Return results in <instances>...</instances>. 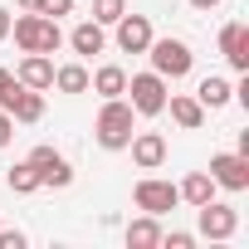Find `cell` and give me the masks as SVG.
Listing matches in <instances>:
<instances>
[{
  "label": "cell",
  "mask_w": 249,
  "mask_h": 249,
  "mask_svg": "<svg viewBox=\"0 0 249 249\" xmlns=\"http://www.w3.org/2000/svg\"><path fill=\"white\" fill-rule=\"evenodd\" d=\"M132 132H137V112H132V103H127V98H103L98 122H93L98 147H103V152H127Z\"/></svg>",
  "instance_id": "1"
},
{
  "label": "cell",
  "mask_w": 249,
  "mask_h": 249,
  "mask_svg": "<svg viewBox=\"0 0 249 249\" xmlns=\"http://www.w3.org/2000/svg\"><path fill=\"white\" fill-rule=\"evenodd\" d=\"M10 35H15V44H20L25 54H54V49L64 44L59 20H49V15H39V10L15 15V20H10Z\"/></svg>",
  "instance_id": "2"
},
{
  "label": "cell",
  "mask_w": 249,
  "mask_h": 249,
  "mask_svg": "<svg viewBox=\"0 0 249 249\" xmlns=\"http://www.w3.org/2000/svg\"><path fill=\"white\" fill-rule=\"evenodd\" d=\"M166 93H171V88H166V78H161V73H152V69H147V73H132V78H127V88H122V98L132 103V112H137V117H157V112H166Z\"/></svg>",
  "instance_id": "3"
},
{
  "label": "cell",
  "mask_w": 249,
  "mask_h": 249,
  "mask_svg": "<svg viewBox=\"0 0 249 249\" xmlns=\"http://www.w3.org/2000/svg\"><path fill=\"white\" fill-rule=\"evenodd\" d=\"M147 59H152V73H161L166 83H171V78H186V73L196 69L191 44H186V39H171V35H166V39H152V44H147Z\"/></svg>",
  "instance_id": "4"
},
{
  "label": "cell",
  "mask_w": 249,
  "mask_h": 249,
  "mask_svg": "<svg viewBox=\"0 0 249 249\" xmlns=\"http://www.w3.org/2000/svg\"><path fill=\"white\" fill-rule=\"evenodd\" d=\"M132 205H137L142 215H166V210L181 205V191H176L171 181H161V176H142V181L132 186Z\"/></svg>",
  "instance_id": "5"
},
{
  "label": "cell",
  "mask_w": 249,
  "mask_h": 249,
  "mask_svg": "<svg viewBox=\"0 0 249 249\" xmlns=\"http://www.w3.org/2000/svg\"><path fill=\"white\" fill-rule=\"evenodd\" d=\"M196 230H200L205 239H234L239 210L225 205V200H205V205H196Z\"/></svg>",
  "instance_id": "6"
},
{
  "label": "cell",
  "mask_w": 249,
  "mask_h": 249,
  "mask_svg": "<svg viewBox=\"0 0 249 249\" xmlns=\"http://www.w3.org/2000/svg\"><path fill=\"white\" fill-rule=\"evenodd\" d=\"M25 161L35 166L39 186H54V191H69V186H73V166H69V157H59L54 147H35Z\"/></svg>",
  "instance_id": "7"
},
{
  "label": "cell",
  "mask_w": 249,
  "mask_h": 249,
  "mask_svg": "<svg viewBox=\"0 0 249 249\" xmlns=\"http://www.w3.org/2000/svg\"><path fill=\"white\" fill-rule=\"evenodd\" d=\"M210 181L220 191H249V157L244 152H215L210 157Z\"/></svg>",
  "instance_id": "8"
},
{
  "label": "cell",
  "mask_w": 249,
  "mask_h": 249,
  "mask_svg": "<svg viewBox=\"0 0 249 249\" xmlns=\"http://www.w3.org/2000/svg\"><path fill=\"white\" fill-rule=\"evenodd\" d=\"M0 107H5L15 122H39V117H44V93H39V88H25V83H15L5 98H0Z\"/></svg>",
  "instance_id": "9"
},
{
  "label": "cell",
  "mask_w": 249,
  "mask_h": 249,
  "mask_svg": "<svg viewBox=\"0 0 249 249\" xmlns=\"http://www.w3.org/2000/svg\"><path fill=\"white\" fill-rule=\"evenodd\" d=\"M220 54H225V64H230L234 73H249V25L230 20V25L220 30Z\"/></svg>",
  "instance_id": "10"
},
{
  "label": "cell",
  "mask_w": 249,
  "mask_h": 249,
  "mask_svg": "<svg viewBox=\"0 0 249 249\" xmlns=\"http://www.w3.org/2000/svg\"><path fill=\"white\" fill-rule=\"evenodd\" d=\"M112 30H117V49H122V54H147V44L157 39L147 15H122Z\"/></svg>",
  "instance_id": "11"
},
{
  "label": "cell",
  "mask_w": 249,
  "mask_h": 249,
  "mask_svg": "<svg viewBox=\"0 0 249 249\" xmlns=\"http://www.w3.org/2000/svg\"><path fill=\"white\" fill-rule=\"evenodd\" d=\"M127 152H132L137 171H161V161H166V137H161V132H132Z\"/></svg>",
  "instance_id": "12"
},
{
  "label": "cell",
  "mask_w": 249,
  "mask_h": 249,
  "mask_svg": "<svg viewBox=\"0 0 249 249\" xmlns=\"http://www.w3.org/2000/svg\"><path fill=\"white\" fill-rule=\"evenodd\" d=\"M166 112L181 132H200L205 127V107L196 103V93H166Z\"/></svg>",
  "instance_id": "13"
},
{
  "label": "cell",
  "mask_w": 249,
  "mask_h": 249,
  "mask_svg": "<svg viewBox=\"0 0 249 249\" xmlns=\"http://www.w3.org/2000/svg\"><path fill=\"white\" fill-rule=\"evenodd\" d=\"M15 78L25 83V88H54V59L49 54H25L20 59V69H15Z\"/></svg>",
  "instance_id": "14"
},
{
  "label": "cell",
  "mask_w": 249,
  "mask_h": 249,
  "mask_svg": "<svg viewBox=\"0 0 249 249\" xmlns=\"http://www.w3.org/2000/svg\"><path fill=\"white\" fill-rule=\"evenodd\" d=\"M103 44H107V30H103L98 20H83V25H73V35H69V49H73L78 59L103 54Z\"/></svg>",
  "instance_id": "15"
},
{
  "label": "cell",
  "mask_w": 249,
  "mask_h": 249,
  "mask_svg": "<svg viewBox=\"0 0 249 249\" xmlns=\"http://www.w3.org/2000/svg\"><path fill=\"white\" fill-rule=\"evenodd\" d=\"M127 249H157L161 244V215H137L127 230H122Z\"/></svg>",
  "instance_id": "16"
},
{
  "label": "cell",
  "mask_w": 249,
  "mask_h": 249,
  "mask_svg": "<svg viewBox=\"0 0 249 249\" xmlns=\"http://www.w3.org/2000/svg\"><path fill=\"white\" fill-rule=\"evenodd\" d=\"M196 103H200L205 112H215V107L234 103V83H230V78H220V73H210V78H200V83H196Z\"/></svg>",
  "instance_id": "17"
},
{
  "label": "cell",
  "mask_w": 249,
  "mask_h": 249,
  "mask_svg": "<svg viewBox=\"0 0 249 249\" xmlns=\"http://www.w3.org/2000/svg\"><path fill=\"white\" fill-rule=\"evenodd\" d=\"M88 88L98 98H122V88H127V69H117V64H103L98 73H88Z\"/></svg>",
  "instance_id": "18"
},
{
  "label": "cell",
  "mask_w": 249,
  "mask_h": 249,
  "mask_svg": "<svg viewBox=\"0 0 249 249\" xmlns=\"http://www.w3.org/2000/svg\"><path fill=\"white\" fill-rule=\"evenodd\" d=\"M176 191H181V200H186V205H205V200H215V191H220V186L210 181V171H191Z\"/></svg>",
  "instance_id": "19"
},
{
  "label": "cell",
  "mask_w": 249,
  "mask_h": 249,
  "mask_svg": "<svg viewBox=\"0 0 249 249\" xmlns=\"http://www.w3.org/2000/svg\"><path fill=\"white\" fill-rule=\"evenodd\" d=\"M54 88L59 93H88V69L83 64H59L54 69Z\"/></svg>",
  "instance_id": "20"
},
{
  "label": "cell",
  "mask_w": 249,
  "mask_h": 249,
  "mask_svg": "<svg viewBox=\"0 0 249 249\" xmlns=\"http://www.w3.org/2000/svg\"><path fill=\"white\" fill-rule=\"evenodd\" d=\"M5 186H10V191H15V196H35V191H44V186H39V176H35V166H30V161H15V166H10V171H5Z\"/></svg>",
  "instance_id": "21"
},
{
  "label": "cell",
  "mask_w": 249,
  "mask_h": 249,
  "mask_svg": "<svg viewBox=\"0 0 249 249\" xmlns=\"http://www.w3.org/2000/svg\"><path fill=\"white\" fill-rule=\"evenodd\" d=\"M122 15H127V0H93V20L107 30V25H117Z\"/></svg>",
  "instance_id": "22"
},
{
  "label": "cell",
  "mask_w": 249,
  "mask_h": 249,
  "mask_svg": "<svg viewBox=\"0 0 249 249\" xmlns=\"http://www.w3.org/2000/svg\"><path fill=\"white\" fill-rule=\"evenodd\" d=\"M39 15H49V20H64V15H73V0H39Z\"/></svg>",
  "instance_id": "23"
},
{
  "label": "cell",
  "mask_w": 249,
  "mask_h": 249,
  "mask_svg": "<svg viewBox=\"0 0 249 249\" xmlns=\"http://www.w3.org/2000/svg\"><path fill=\"white\" fill-rule=\"evenodd\" d=\"M161 244H171V249H191V244H196V234H191V230H171V234L161 230Z\"/></svg>",
  "instance_id": "24"
},
{
  "label": "cell",
  "mask_w": 249,
  "mask_h": 249,
  "mask_svg": "<svg viewBox=\"0 0 249 249\" xmlns=\"http://www.w3.org/2000/svg\"><path fill=\"white\" fill-rule=\"evenodd\" d=\"M0 249H25V230H0Z\"/></svg>",
  "instance_id": "25"
},
{
  "label": "cell",
  "mask_w": 249,
  "mask_h": 249,
  "mask_svg": "<svg viewBox=\"0 0 249 249\" xmlns=\"http://www.w3.org/2000/svg\"><path fill=\"white\" fill-rule=\"evenodd\" d=\"M10 137H15V117L0 107V147H10Z\"/></svg>",
  "instance_id": "26"
},
{
  "label": "cell",
  "mask_w": 249,
  "mask_h": 249,
  "mask_svg": "<svg viewBox=\"0 0 249 249\" xmlns=\"http://www.w3.org/2000/svg\"><path fill=\"white\" fill-rule=\"evenodd\" d=\"M15 83H20V78H15V73H10V69H0V98H5V93H10V88H15Z\"/></svg>",
  "instance_id": "27"
},
{
  "label": "cell",
  "mask_w": 249,
  "mask_h": 249,
  "mask_svg": "<svg viewBox=\"0 0 249 249\" xmlns=\"http://www.w3.org/2000/svg\"><path fill=\"white\" fill-rule=\"evenodd\" d=\"M10 20H15V15H10L5 5H0V39H10Z\"/></svg>",
  "instance_id": "28"
},
{
  "label": "cell",
  "mask_w": 249,
  "mask_h": 249,
  "mask_svg": "<svg viewBox=\"0 0 249 249\" xmlns=\"http://www.w3.org/2000/svg\"><path fill=\"white\" fill-rule=\"evenodd\" d=\"M220 5H225V0H191V10H205V15H210V10H220Z\"/></svg>",
  "instance_id": "29"
},
{
  "label": "cell",
  "mask_w": 249,
  "mask_h": 249,
  "mask_svg": "<svg viewBox=\"0 0 249 249\" xmlns=\"http://www.w3.org/2000/svg\"><path fill=\"white\" fill-rule=\"evenodd\" d=\"M15 5H20V10H39V0H15Z\"/></svg>",
  "instance_id": "30"
}]
</instances>
